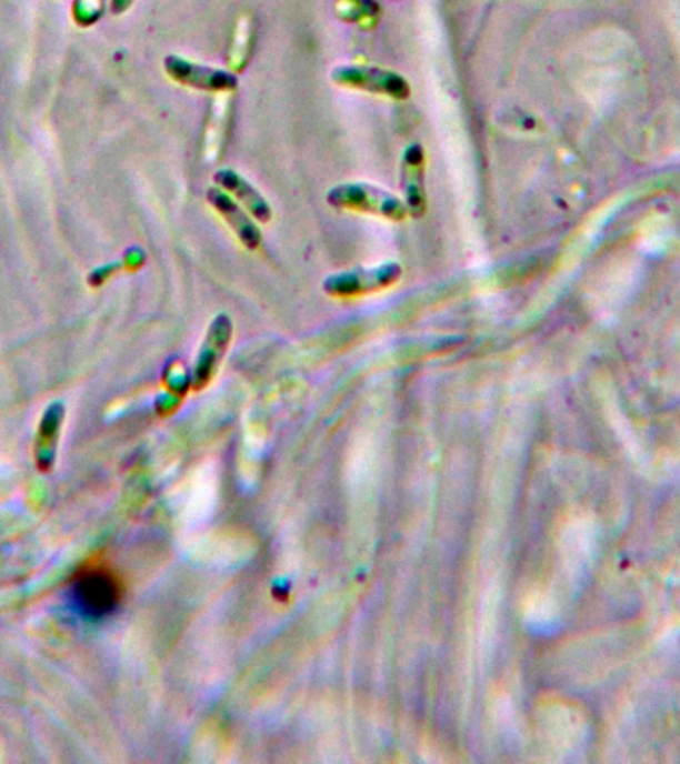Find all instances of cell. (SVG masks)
Masks as SVG:
<instances>
[{"instance_id":"1","label":"cell","mask_w":680,"mask_h":764,"mask_svg":"<svg viewBox=\"0 0 680 764\" xmlns=\"http://www.w3.org/2000/svg\"><path fill=\"white\" fill-rule=\"evenodd\" d=\"M327 203L332 210L360 211L397 223L410 215L404 200L370 183H339L327 193Z\"/></svg>"},{"instance_id":"2","label":"cell","mask_w":680,"mask_h":764,"mask_svg":"<svg viewBox=\"0 0 680 764\" xmlns=\"http://www.w3.org/2000/svg\"><path fill=\"white\" fill-rule=\"evenodd\" d=\"M72 593L80 612L90 617H104L120 602L122 587L108 567L92 564L76 573Z\"/></svg>"},{"instance_id":"3","label":"cell","mask_w":680,"mask_h":764,"mask_svg":"<svg viewBox=\"0 0 680 764\" xmlns=\"http://www.w3.org/2000/svg\"><path fill=\"white\" fill-rule=\"evenodd\" d=\"M402 265L397 261H388L377 268L350 269L344 273H337L322 281V291L331 296H360L384 291L394 285L402 278Z\"/></svg>"},{"instance_id":"4","label":"cell","mask_w":680,"mask_h":764,"mask_svg":"<svg viewBox=\"0 0 680 764\" xmlns=\"http://www.w3.org/2000/svg\"><path fill=\"white\" fill-rule=\"evenodd\" d=\"M331 78L337 87L387 96L392 100H408L412 94V88L408 84L407 78L387 68L339 67L332 70Z\"/></svg>"},{"instance_id":"5","label":"cell","mask_w":680,"mask_h":764,"mask_svg":"<svg viewBox=\"0 0 680 764\" xmlns=\"http://www.w3.org/2000/svg\"><path fill=\"white\" fill-rule=\"evenodd\" d=\"M163 68L171 80L183 87L196 88L203 92H231L236 90L239 80L233 72L221 68L203 67L191 62L188 58L168 57L163 60Z\"/></svg>"},{"instance_id":"6","label":"cell","mask_w":680,"mask_h":764,"mask_svg":"<svg viewBox=\"0 0 680 764\" xmlns=\"http://www.w3.org/2000/svg\"><path fill=\"white\" fill-rule=\"evenodd\" d=\"M231 339H233V321H231V316L221 313L211 321L208 336L201 344V351H199L198 361H196V373H193V386L196 389L208 386L211 379L216 376L218 364L221 363L223 354L229 349Z\"/></svg>"},{"instance_id":"7","label":"cell","mask_w":680,"mask_h":764,"mask_svg":"<svg viewBox=\"0 0 680 764\" xmlns=\"http://www.w3.org/2000/svg\"><path fill=\"white\" fill-rule=\"evenodd\" d=\"M424 148L420 143H410L402 153V190L410 218L420 220L428 210V195L424 183Z\"/></svg>"},{"instance_id":"8","label":"cell","mask_w":680,"mask_h":764,"mask_svg":"<svg viewBox=\"0 0 680 764\" xmlns=\"http://www.w3.org/2000/svg\"><path fill=\"white\" fill-rule=\"evenodd\" d=\"M206 195H208L209 203L213 205V210L218 211L219 215L229 223V228L236 231L241 245H246L247 249H259L263 245L261 230L249 218L246 208L239 205L227 191L209 188Z\"/></svg>"},{"instance_id":"9","label":"cell","mask_w":680,"mask_h":764,"mask_svg":"<svg viewBox=\"0 0 680 764\" xmlns=\"http://www.w3.org/2000/svg\"><path fill=\"white\" fill-rule=\"evenodd\" d=\"M216 182L219 188L229 191L231 195H236V200L246 208L259 223H269L273 220V208L267 201L263 193L257 190L253 183L246 180L241 173L231 170V168H221L216 172Z\"/></svg>"}]
</instances>
